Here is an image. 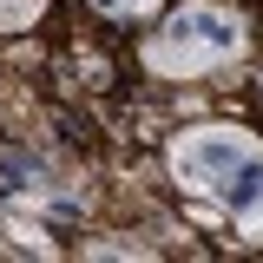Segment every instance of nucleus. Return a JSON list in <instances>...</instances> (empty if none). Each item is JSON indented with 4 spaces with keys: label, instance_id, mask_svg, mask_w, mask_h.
<instances>
[{
    "label": "nucleus",
    "instance_id": "1",
    "mask_svg": "<svg viewBox=\"0 0 263 263\" xmlns=\"http://www.w3.org/2000/svg\"><path fill=\"white\" fill-rule=\"evenodd\" d=\"M164 171L178 191L211 204L224 224L263 243V138L243 125H184L164 145Z\"/></svg>",
    "mask_w": 263,
    "mask_h": 263
},
{
    "label": "nucleus",
    "instance_id": "2",
    "mask_svg": "<svg viewBox=\"0 0 263 263\" xmlns=\"http://www.w3.org/2000/svg\"><path fill=\"white\" fill-rule=\"evenodd\" d=\"M250 53V13L224 0H184L138 40V66L152 79H204Z\"/></svg>",
    "mask_w": 263,
    "mask_h": 263
},
{
    "label": "nucleus",
    "instance_id": "3",
    "mask_svg": "<svg viewBox=\"0 0 263 263\" xmlns=\"http://www.w3.org/2000/svg\"><path fill=\"white\" fill-rule=\"evenodd\" d=\"M164 0H92V13H105V20H119V27H132V20H152Z\"/></svg>",
    "mask_w": 263,
    "mask_h": 263
},
{
    "label": "nucleus",
    "instance_id": "4",
    "mask_svg": "<svg viewBox=\"0 0 263 263\" xmlns=\"http://www.w3.org/2000/svg\"><path fill=\"white\" fill-rule=\"evenodd\" d=\"M46 13V0H0V33H27Z\"/></svg>",
    "mask_w": 263,
    "mask_h": 263
},
{
    "label": "nucleus",
    "instance_id": "5",
    "mask_svg": "<svg viewBox=\"0 0 263 263\" xmlns=\"http://www.w3.org/2000/svg\"><path fill=\"white\" fill-rule=\"evenodd\" d=\"M257 99H263V86H257Z\"/></svg>",
    "mask_w": 263,
    "mask_h": 263
}]
</instances>
